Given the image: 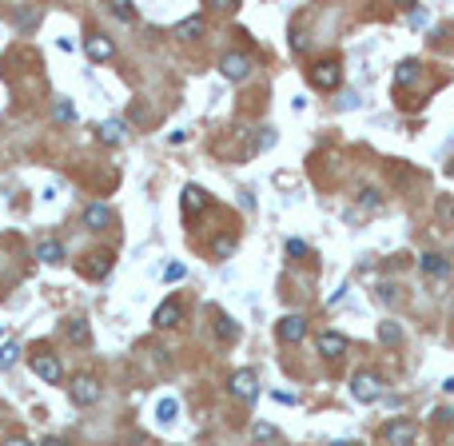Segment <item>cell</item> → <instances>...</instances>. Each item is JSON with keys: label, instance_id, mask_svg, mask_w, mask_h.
I'll list each match as a JSON object with an SVG mask.
<instances>
[{"label": "cell", "instance_id": "1", "mask_svg": "<svg viewBox=\"0 0 454 446\" xmlns=\"http://www.w3.org/2000/svg\"><path fill=\"white\" fill-rule=\"evenodd\" d=\"M311 84H315L319 92H335V88L343 84V64H339V60L311 64Z\"/></svg>", "mask_w": 454, "mask_h": 446}, {"label": "cell", "instance_id": "2", "mask_svg": "<svg viewBox=\"0 0 454 446\" xmlns=\"http://www.w3.org/2000/svg\"><path fill=\"white\" fill-rule=\"evenodd\" d=\"M351 395H355L358 402H367V407H371V402L383 398V379L371 375V371H358L355 379H351Z\"/></svg>", "mask_w": 454, "mask_h": 446}, {"label": "cell", "instance_id": "3", "mask_svg": "<svg viewBox=\"0 0 454 446\" xmlns=\"http://www.w3.org/2000/svg\"><path fill=\"white\" fill-rule=\"evenodd\" d=\"M275 334H279V343H303V339H307V319L303 315H283L275 323Z\"/></svg>", "mask_w": 454, "mask_h": 446}, {"label": "cell", "instance_id": "4", "mask_svg": "<svg viewBox=\"0 0 454 446\" xmlns=\"http://www.w3.org/2000/svg\"><path fill=\"white\" fill-rule=\"evenodd\" d=\"M219 72H224V80L239 84V80H247V76H251V60H247L244 52H227L224 60H219Z\"/></svg>", "mask_w": 454, "mask_h": 446}, {"label": "cell", "instance_id": "5", "mask_svg": "<svg viewBox=\"0 0 454 446\" xmlns=\"http://www.w3.org/2000/svg\"><path fill=\"white\" fill-rule=\"evenodd\" d=\"M68 395H72L76 407H92V402H100V382L92 379V375H80V379L72 382V391H68Z\"/></svg>", "mask_w": 454, "mask_h": 446}, {"label": "cell", "instance_id": "6", "mask_svg": "<svg viewBox=\"0 0 454 446\" xmlns=\"http://www.w3.org/2000/svg\"><path fill=\"white\" fill-rule=\"evenodd\" d=\"M410 438H415V422L410 418H390L383 427V443L387 446H406Z\"/></svg>", "mask_w": 454, "mask_h": 446}, {"label": "cell", "instance_id": "7", "mask_svg": "<svg viewBox=\"0 0 454 446\" xmlns=\"http://www.w3.org/2000/svg\"><path fill=\"white\" fill-rule=\"evenodd\" d=\"M231 395L251 402V398L260 395V375H255V371H235V375H231Z\"/></svg>", "mask_w": 454, "mask_h": 446}, {"label": "cell", "instance_id": "8", "mask_svg": "<svg viewBox=\"0 0 454 446\" xmlns=\"http://www.w3.org/2000/svg\"><path fill=\"white\" fill-rule=\"evenodd\" d=\"M112 271V255L108 251H92L80 259V275H88V279H104Z\"/></svg>", "mask_w": 454, "mask_h": 446}, {"label": "cell", "instance_id": "9", "mask_svg": "<svg viewBox=\"0 0 454 446\" xmlns=\"http://www.w3.org/2000/svg\"><path fill=\"white\" fill-rule=\"evenodd\" d=\"M33 371L44 382H60V379H64V366H60L56 355H33Z\"/></svg>", "mask_w": 454, "mask_h": 446}, {"label": "cell", "instance_id": "10", "mask_svg": "<svg viewBox=\"0 0 454 446\" xmlns=\"http://www.w3.org/2000/svg\"><path fill=\"white\" fill-rule=\"evenodd\" d=\"M179 319H183V307H179L176 299H167V303H160V307H156V319H152V323H156L160 331H167V327H176Z\"/></svg>", "mask_w": 454, "mask_h": 446}, {"label": "cell", "instance_id": "11", "mask_svg": "<svg viewBox=\"0 0 454 446\" xmlns=\"http://www.w3.org/2000/svg\"><path fill=\"white\" fill-rule=\"evenodd\" d=\"M419 267L422 275H430V279H442V275H451V263H446V255H438V251H426L419 259Z\"/></svg>", "mask_w": 454, "mask_h": 446}, {"label": "cell", "instance_id": "12", "mask_svg": "<svg viewBox=\"0 0 454 446\" xmlns=\"http://www.w3.org/2000/svg\"><path fill=\"white\" fill-rule=\"evenodd\" d=\"M84 223H88L92 231H108V223H112V211H108V204H88V211H84Z\"/></svg>", "mask_w": 454, "mask_h": 446}, {"label": "cell", "instance_id": "13", "mask_svg": "<svg viewBox=\"0 0 454 446\" xmlns=\"http://www.w3.org/2000/svg\"><path fill=\"white\" fill-rule=\"evenodd\" d=\"M36 259H44L52 267L64 263V243H60V239H40V243H36Z\"/></svg>", "mask_w": 454, "mask_h": 446}, {"label": "cell", "instance_id": "14", "mask_svg": "<svg viewBox=\"0 0 454 446\" xmlns=\"http://www.w3.org/2000/svg\"><path fill=\"white\" fill-rule=\"evenodd\" d=\"M343 350H347V339H343L339 331H323V334H319V355H327V359H339Z\"/></svg>", "mask_w": 454, "mask_h": 446}, {"label": "cell", "instance_id": "15", "mask_svg": "<svg viewBox=\"0 0 454 446\" xmlns=\"http://www.w3.org/2000/svg\"><path fill=\"white\" fill-rule=\"evenodd\" d=\"M88 56H92V60L96 64H104V60H112V52H116V44L112 40H108V36H88Z\"/></svg>", "mask_w": 454, "mask_h": 446}, {"label": "cell", "instance_id": "16", "mask_svg": "<svg viewBox=\"0 0 454 446\" xmlns=\"http://www.w3.org/2000/svg\"><path fill=\"white\" fill-rule=\"evenodd\" d=\"M124 136H128L124 120H104V124H100V140H104V143H120Z\"/></svg>", "mask_w": 454, "mask_h": 446}, {"label": "cell", "instance_id": "17", "mask_svg": "<svg viewBox=\"0 0 454 446\" xmlns=\"http://www.w3.org/2000/svg\"><path fill=\"white\" fill-rule=\"evenodd\" d=\"M379 343H387V347H399V343H403V327H399L394 319L379 323Z\"/></svg>", "mask_w": 454, "mask_h": 446}, {"label": "cell", "instance_id": "18", "mask_svg": "<svg viewBox=\"0 0 454 446\" xmlns=\"http://www.w3.org/2000/svg\"><path fill=\"white\" fill-rule=\"evenodd\" d=\"M176 414H179V402H176V398H160V402H156V422L172 427V422H176Z\"/></svg>", "mask_w": 454, "mask_h": 446}, {"label": "cell", "instance_id": "19", "mask_svg": "<svg viewBox=\"0 0 454 446\" xmlns=\"http://www.w3.org/2000/svg\"><path fill=\"white\" fill-rule=\"evenodd\" d=\"M199 32H203V20H199V16H188V20H179V24H176L179 40H195Z\"/></svg>", "mask_w": 454, "mask_h": 446}, {"label": "cell", "instance_id": "20", "mask_svg": "<svg viewBox=\"0 0 454 446\" xmlns=\"http://www.w3.org/2000/svg\"><path fill=\"white\" fill-rule=\"evenodd\" d=\"M199 207H203V188L188 184V188H183V211H188V215H195Z\"/></svg>", "mask_w": 454, "mask_h": 446}, {"label": "cell", "instance_id": "21", "mask_svg": "<svg viewBox=\"0 0 454 446\" xmlns=\"http://www.w3.org/2000/svg\"><path fill=\"white\" fill-rule=\"evenodd\" d=\"M215 331H219V339H224V343H231V339L239 334V327H235V323H231L224 311H215Z\"/></svg>", "mask_w": 454, "mask_h": 446}, {"label": "cell", "instance_id": "22", "mask_svg": "<svg viewBox=\"0 0 454 446\" xmlns=\"http://www.w3.org/2000/svg\"><path fill=\"white\" fill-rule=\"evenodd\" d=\"M394 80H399V84H415V80H419V60H403L394 68Z\"/></svg>", "mask_w": 454, "mask_h": 446}, {"label": "cell", "instance_id": "23", "mask_svg": "<svg viewBox=\"0 0 454 446\" xmlns=\"http://www.w3.org/2000/svg\"><path fill=\"white\" fill-rule=\"evenodd\" d=\"M435 215H438V223H454V195H438Z\"/></svg>", "mask_w": 454, "mask_h": 446}, {"label": "cell", "instance_id": "24", "mask_svg": "<svg viewBox=\"0 0 454 446\" xmlns=\"http://www.w3.org/2000/svg\"><path fill=\"white\" fill-rule=\"evenodd\" d=\"M251 438H255V443H275L279 430L271 427V422H255V427H251Z\"/></svg>", "mask_w": 454, "mask_h": 446}, {"label": "cell", "instance_id": "25", "mask_svg": "<svg viewBox=\"0 0 454 446\" xmlns=\"http://www.w3.org/2000/svg\"><path fill=\"white\" fill-rule=\"evenodd\" d=\"M20 363V347L17 343H4L0 347V371H8V366H17Z\"/></svg>", "mask_w": 454, "mask_h": 446}, {"label": "cell", "instance_id": "26", "mask_svg": "<svg viewBox=\"0 0 454 446\" xmlns=\"http://www.w3.org/2000/svg\"><path fill=\"white\" fill-rule=\"evenodd\" d=\"M358 204L367 207V211H379V207H383V195H379L374 188H363L358 191Z\"/></svg>", "mask_w": 454, "mask_h": 446}, {"label": "cell", "instance_id": "27", "mask_svg": "<svg viewBox=\"0 0 454 446\" xmlns=\"http://www.w3.org/2000/svg\"><path fill=\"white\" fill-rule=\"evenodd\" d=\"M211 251H215V255H219V259H224V255H231V251H235V239H231V235L215 239V243H211Z\"/></svg>", "mask_w": 454, "mask_h": 446}, {"label": "cell", "instance_id": "28", "mask_svg": "<svg viewBox=\"0 0 454 446\" xmlns=\"http://www.w3.org/2000/svg\"><path fill=\"white\" fill-rule=\"evenodd\" d=\"M56 120H60V124H68V120H76V112H72V104H68V100H56Z\"/></svg>", "mask_w": 454, "mask_h": 446}, {"label": "cell", "instance_id": "29", "mask_svg": "<svg viewBox=\"0 0 454 446\" xmlns=\"http://www.w3.org/2000/svg\"><path fill=\"white\" fill-rule=\"evenodd\" d=\"M183 275H188V267H183V263H167V267H163V279H167V283H179Z\"/></svg>", "mask_w": 454, "mask_h": 446}, {"label": "cell", "instance_id": "30", "mask_svg": "<svg viewBox=\"0 0 454 446\" xmlns=\"http://www.w3.org/2000/svg\"><path fill=\"white\" fill-rule=\"evenodd\" d=\"M68 339H76V343H88V327H84L80 319H76V323H68Z\"/></svg>", "mask_w": 454, "mask_h": 446}, {"label": "cell", "instance_id": "31", "mask_svg": "<svg viewBox=\"0 0 454 446\" xmlns=\"http://www.w3.org/2000/svg\"><path fill=\"white\" fill-rule=\"evenodd\" d=\"M112 12L120 16V20H131V16H136V8H131L128 0H116V4H112Z\"/></svg>", "mask_w": 454, "mask_h": 446}, {"label": "cell", "instance_id": "32", "mask_svg": "<svg viewBox=\"0 0 454 446\" xmlns=\"http://www.w3.org/2000/svg\"><path fill=\"white\" fill-rule=\"evenodd\" d=\"M287 255H307V243H303V239H291V243H287Z\"/></svg>", "mask_w": 454, "mask_h": 446}, {"label": "cell", "instance_id": "33", "mask_svg": "<svg viewBox=\"0 0 454 446\" xmlns=\"http://www.w3.org/2000/svg\"><path fill=\"white\" fill-rule=\"evenodd\" d=\"M4 446H33V443H28V438H8Z\"/></svg>", "mask_w": 454, "mask_h": 446}, {"label": "cell", "instance_id": "34", "mask_svg": "<svg viewBox=\"0 0 454 446\" xmlns=\"http://www.w3.org/2000/svg\"><path fill=\"white\" fill-rule=\"evenodd\" d=\"M40 446H68V443H64V438H44Z\"/></svg>", "mask_w": 454, "mask_h": 446}, {"label": "cell", "instance_id": "35", "mask_svg": "<svg viewBox=\"0 0 454 446\" xmlns=\"http://www.w3.org/2000/svg\"><path fill=\"white\" fill-rule=\"evenodd\" d=\"M331 446H358V443H331Z\"/></svg>", "mask_w": 454, "mask_h": 446}]
</instances>
